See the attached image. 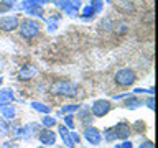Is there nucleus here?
Wrapping results in <instances>:
<instances>
[{"instance_id":"21","label":"nucleus","mask_w":158,"mask_h":148,"mask_svg":"<svg viewBox=\"0 0 158 148\" xmlns=\"http://www.w3.org/2000/svg\"><path fill=\"white\" fill-rule=\"evenodd\" d=\"M64 127H68V128H69V130H73V128H74V122H73V115H69V113H68V115H66V117H64Z\"/></svg>"},{"instance_id":"17","label":"nucleus","mask_w":158,"mask_h":148,"mask_svg":"<svg viewBox=\"0 0 158 148\" xmlns=\"http://www.w3.org/2000/svg\"><path fill=\"white\" fill-rule=\"evenodd\" d=\"M41 123H43L46 128H51L53 125H56V118H53L51 115H46V117L41 118Z\"/></svg>"},{"instance_id":"28","label":"nucleus","mask_w":158,"mask_h":148,"mask_svg":"<svg viewBox=\"0 0 158 148\" xmlns=\"http://www.w3.org/2000/svg\"><path fill=\"white\" fill-rule=\"evenodd\" d=\"M138 148H155V146H153V143H152V142H143Z\"/></svg>"},{"instance_id":"32","label":"nucleus","mask_w":158,"mask_h":148,"mask_svg":"<svg viewBox=\"0 0 158 148\" xmlns=\"http://www.w3.org/2000/svg\"><path fill=\"white\" fill-rule=\"evenodd\" d=\"M0 86H2V77H0Z\"/></svg>"},{"instance_id":"16","label":"nucleus","mask_w":158,"mask_h":148,"mask_svg":"<svg viewBox=\"0 0 158 148\" xmlns=\"http://www.w3.org/2000/svg\"><path fill=\"white\" fill-rule=\"evenodd\" d=\"M31 107L36 112H41V113H49L51 112V109H49L48 105H44V104H41V102H31Z\"/></svg>"},{"instance_id":"9","label":"nucleus","mask_w":158,"mask_h":148,"mask_svg":"<svg viewBox=\"0 0 158 148\" xmlns=\"http://www.w3.org/2000/svg\"><path fill=\"white\" fill-rule=\"evenodd\" d=\"M38 138L43 145H54V142H56V133L53 130H49V128H44V130H41L38 133Z\"/></svg>"},{"instance_id":"31","label":"nucleus","mask_w":158,"mask_h":148,"mask_svg":"<svg viewBox=\"0 0 158 148\" xmlns=\"http://www.w3.org/2000/svg\"><path fill=\"white\" fill-rule=\"evenodd\" d=\"M38 2H40V3H41V5H43V3H48V2H49V0H38Z\"/></svg>"},{"instance_id":"6","label":"nucleus","mask_w":158,"mask_h":148,"mask_svg":"<svg viewBox=\"0 0 158 148\" xmlns=\"http://www.w3.org/2000/svg\"><path fill=\"white\" fill-rule=\"evenodd\" d=\"M114 132H115V138H118V140H127V138L132 135V128L125 122L117 123V125L114 127Z\"/></svg>"},{"instance_id":"4","label":"nucleus","mask_w":158,"mask_h":148,"mask_svg":"<svg viewBox=\"0 0 158 148\" xmlns=\"http://www.w3.org/2000/svg\"><path fill=\"white\" fill-rule=\"evenodd\" d=\"M110 109H112L110 102L106 101V99H99V101H96L91 105V110L89 112H91V115H94V117H104L110 112Z\"/></svg>"},{"instance_id":"30","label":"nucleus","mask_w":158,"mask_h":148,"mask_svg":"<svg viewBox=\"0 0 158 148\" xmlns=\"http://www.w3.org/2000/svg\"><path fill=\"white\" fill-rule=\"evenodd\" d=\"M0 2H3V3H8V5H12V7H13L15 0H0Z\"/></svg>"},{"instance_id":"3","label":"nucleus","mask_w":158,"mask_h":148,"mask_svg":"<svg viewBox=\"0 0 158 148\" xmlns=\"http://www.w3.org/2000/svg\"><path fill=\"white\" fill-rule=\"evenodd\" d=\"M114 79H115V82L118 84V86L127 87V86H132V84L135 82L137 76H135V72H133L130 68H123V69H118V71L115 72Z\"/></svg>"},{"instance_id":"29","label":"nucleus","mask_w":158,"mask_h":148,"mask_svg":"<svg viewBox=\"0 0 158 148\" xmlns=\"http://www.w3.org/2000/svg\"><path fill=\"white\" fill-rule=\"evenodd\" d=\"M123 97H128V94H118V96H114V99H123Z\"/></svg>"},{"instance_id":"23","label":"nucleus","mask_w":158,"mask_h":148,"mask_svg":"<svg viewBox=\"0 0 158 148\" xmlns=\"http://www.w3.org/2000/svg\"><path fill=\"white\" fill-rule=\"evenodd\" d=\"M99 27H101L102 30H104V28H106V30H110V27H112V20H110V18H106V20H102Z\"/></svg>"},{"instance_id":"20","label":"nucleus","mask_w":158,"mask_h":148,"mask_svg":"<svg viewBox=\"0 0 158 148\" xmlns=\"http://www.w3.org/2000/svg\"><path fill=\"white\" fill-rule=\"evenodd\" d=\"M91 7L94 8V12H96V13H99L102 10V7H104V2H102V0H92Z\"/></svg>"},{"instance_id":"13","label":"nucleus","mask_w":158,"mask_h":148,"mask_svg":"<svg viewBox=\"0 0 158 148\" xmlns=\"http://www.w3.org/2000/svg\"><path fill=\"white\" fill-rule=\"evenodd\" d=\"M53 3L61 10L71 7V5H79V7H81V0H53Z\"/></svg>"},{"instance_id":"5","label":"nucleus","mask_w":158,"mask_h":148,"mask_svg":"<svg viewBox=\"0 0 158 148\" xmlns=\"http://www.w3.org/2000/svg\"><path fill=\"white\" fill-rule=\"evenodd\" d=\"M18 18L15 15H8V17H2L0 18V30L2 31H13L18 28Z\"/></svg>"},{"instance_id":"11","label":"nucleus","mask_w":158,"mask_h":148,"mask_svg":"<svg viewBox=\"0 0 158 148\" xmlns=\"http://www.w3.org/2000/svg\"><path fill=\"white\" fill-rule=\"evenodd\" d=\"M12 102H13V92L10 89H2L0 91V107L7 105V104H12Z\"/></svg>"},{"instance_id":"26","label":"nucleus","mask_w":158,"mask_h":148,"mask_svg":"<svg viewBox=\"0 0 158 148\" xmlns=\"http://www.w3.org/2000/svg\"><path fill=\"white\" fill-rule=\"evenodd\" d=\"M69 133H71V138H73V142H74V143H79V145H81V137H79L76 132H71V130H69Z\"/></svg>"},{"instance_id":"14","label":"nucleus","mask_w":158,"mask_h":148,"mask_svg":"<svg viewBox=\"0 0 158 148\" xmlns=\"http://www.w3.org/2000/svg\"><path fill=\"white\" fill-rule=\"evenodd\" d=\"M142 104H143V102L140 101V99H137V97H128L123 105H125L127 109H137V107H140Z\"/></svg>"},{"instance_id":"2","label":"nucleus","mask_w":158,"mask_h":148,"mask_svg":"<svg viewBox=\"0 0 158 148\" xmlns=\"http://www.w3.org/2000/svg\"><path fill=\"white\" fill-rule=\"evenodd\" d=\"M18 30H20V35H22L23 38H35L36 35L40 33V23L38 22H35V20H23L22 23H18Z\"/></svg>"},{"instance_id":"24","label":"nucleus","mask_w":158,"mask_h":148,"mask_svg":"<svg viewBox=\"0 0 158 148\" xmlns=\"http://www.w3.org/2000/svg\"><path fill=\"white\" fill-rule=\"evenodd\" d=\"M7 132H8L7 123H5V120H0V135H5Z\"/></svg>"},{"instance_id":"10","label":"nucleus","mask_w":158,"mask_h":148,"mask_svg":"<svg viewBox=\"0 0 158 148\" xmlns=\"http://www.w3.org/2000/svg\"><path fill=\"white\" fill-rule=\"evenodd\" d=\"M58 132H59V135H61V138H63L64 146H66V148H74V145H76V143L73 142L71 133H69V128L64 127V125H59V127H58Z\"/></svg>"},{"instance_id":"22","label":"nucleus","mask_w":158,"mask_h":148,"mask_svg":"<svg viewBox=\"0 0 158 148\" xmlns=\"http://www.w3.org/2000/svg\"><path fill=\"white\" fill-rule=\"evenodd\" d=\"M74 110H79L77 104H69V105H64L63 107V112H74Z\"/></svg>"},{"instance_id":"25","label":"nucleus","mask_w":158,"mask_h":148,"mask_svg":"<svg viewBox=\"0 0 158 148\" xmlns=\"http://www.w3.org/2000/svg\"><path fill=\"white\" fill-rule=\"evenodd\" d=\"M114 148H133V145H132V142L123 140V143H120V145H115Z\"/></svg>"},{"instance_id":"19","label":"nucleus","mask_w":158,"mask_h":148,"mask_svg":"<svg viewBox=\"0 0 158 148\" xmlns=\"http://www.w3.org/2000/svg\"><path fill=\"white\" fill-rule=\"evenodd\" d=\"M104 137H106V140H107V142H114V140H117V138H115V132H114V128H106V130H104Z\"/></svg>"},{"instance_id":"1","label":"nucleus","mask_w":158,"mask_h":148,"mask_svg":"<svg viewBox=\"0 0 158 148\" xmlns=\"http://www.w3.org/2000/svg\"><path fill=\"white\" fill-rule=\"evenodd\" d=\"M51 92L58 96H66V97H74L77 94V84L71 81H58L51 86Z\"/></svg>"},{"instance_id":"33","label":"nucleus","mask_w":158,"mask_h":148,"mask_svg":"<svg viewBox=\"0 0 158 148\" xmlns=\"http://www.w3.org/2000/svg\"><path fill=\"white\" fill-rule=\"evenodd\" d=\"M107 2H112V0H107Z\"/></svg>"},{"instance_id":"27","label":"nucleus","mask_w":158,"mask_h":148,"mask_svg":"<svg viewBox=\"0 0 158 148\" xmlns=\"http://www.w3.org/2000/svg\"><path fill=\"white\" fill-rule=\"evenodd\" d=\"M147 107H148V109H152V110H153V107H155V105H153V96H150V97L147 99Z\"/></svg>"},{"instance_id":"12","label":"nucleus","mask_w":158,"mask_h":148,"mask_svg":"<svg viewBox=\"0 0 158 148\" xmlns=\"http://www.w3.org/2000/svg\"><path fill=\"white\" fill-rule=\"evenodd\" d=\"M0 113L3 115L5 120H12V118L15 117V107L10 105V104H7V105H2V107H0Z\"/></svg>"},{"instance_id":"7","label":"nucleus","mask_w":158,"mask_h":148,"mask_svg":"<svg viewBox=\"0 0 158 148\" xmlns=\"http://www.w3.org/2000/svg\"><path fill=\"white\" fill-rule=\"evenodd\" d=\"M84 137L91 145H99L101 143V132L96 127H86L84 128Z\"/></svg>"},{"instance_id":"18","label":"nucleus","mask_w":158,"mask_h":148,"mask_svg":"<svg viewBox=\"0 0 158 148\" xmlns=\"http://www.w3.org/2000/svg\"><path fill=\"white\" fill-rule=\"evenodd\" d=\"M81 15H82V18H91V17H94V15H96V12H94V8L91 7V5H87V7L82 8Z\"/></svg>"},{"instance_id":"8","label":"nucleus","mask_w":158,"mask_h":148,"mask_svg":"<svg viewBox=\"0 0 158 148\" xmlns=\"http://www.w3.org/2000/svg\"><path fill=\"white\" fill-rule=\"evenodd\" d=\"M36 72H38L36 66H33V64H25V66L20 69V72H18V79L20 81H28V79L36 76Z\"/></svg>"},{"instance_id":"15","label":"nucleus","mask_w":158,"mask_h":148,"mask_svg":"<svg viewBox=\"0 0 158 148\" xmlns=\"http://www.w3.org/2000/svg\"><path fill=\"white\" fill-rule=\"evenodd\" d=\"M118 10H122L123 13L132 12V10H133V3H132V0H122V2L118 3Z\"/></svg>"},{"instance_id":"34","label":"nucleus","mask_w":158,"mask_h":148,"mask_svg":"<svg viewBox=\"0 0 158 148\" xmlns=\"http://www.w3.org/2000/svg\"><path fill=\"white\" fill-rule=\"evenodd\" d=\"M41 148H44V146H41Z\"/></svg>"},{"instance_id":"35","label":"nucleus","mask_w":158,"mask_h":148,"mask_svg":"<svg viewBox=\"0 0 158 148\" xmlns=\"http://www.w3.org/2000/svg\"><path fill=\"white\" fill-rule=\"evenodd\" d=\"M58 148H59V146H58Z\"/></svg>"}]
</instances>
